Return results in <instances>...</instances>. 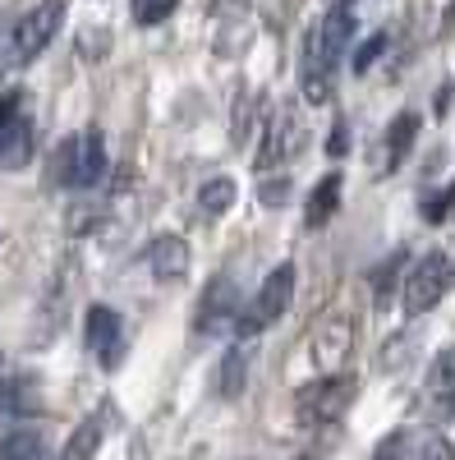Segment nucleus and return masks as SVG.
Returning a JSON list of instances; mask_svg holds the SVG:
<instances>
[{
  "label": "nucleus",
  "instance_id": "obj_1",
  "mask_svg": "<svg viewBox=\"0 0 455 460\" xmlns=\"http://www.w3.org/2000/svg\"><path fill=\"white\" fill-rule=\"evenodd\" d=\"M350 32H354V10L350 5H336L318 28H309V37H303L299 79H303V97H309L313 106H322L331 97L340 56H346V47H350Z\"/></svg>",
  "mask_w": 455,
  "mask_h": 460
},
{
  "label": "nucleus",
  "instance_id": "obj_2",
  "mask_svg": "<svg viewBox=\"0 0 455 460\" xmlns=\"http://www.w3.org/2000/svg\"><path fill=\"white\" fill-rule=\"evenodd\" d=\"M290 299H294V262H281V267H272V272H267V281H262V290L253 295L249 309H240L235 332H240L244 341L258 336V332H267V327L290 309Z\"/></svg>",
  "mask_w": 455,
  "mask_h": 460
},
{
  "label": "nucleus",
  "instance_id": "obj_3",
  "mask_svg": "<svg viewBox=\"0 0 455 460\" xmlns=\"http://www.w3.org/2000/svg\"><path fill=\"white\" fill-rule=\"evenodd\" d=\"M350 401H354V377L331 373L322 382H309V387L294 396V414H299L303 429H318V424H331V419L346 414Z\"/></svg>",
  "mask_w": 455,
  "mask_h": 460
},
{
  "label": "nucleus",
  "instance_id": "obj_4",
  "mask_svg": "<svg viewBox=\"0 0 455 460\" xmlns=\"http://www.w3.org/2000/svg\"><path fill=\"white\" fill-rule=\"evenodd\" d=\"M60 19H65V0H37V5L14 23V37H10V51L19 65L37 60L47 47H51V37L60 32Z\"/></svg>",
  "mask_w": 455,
  "mask_h": 460
},
{
  "label": "nucleus",
  "instance_id": "obj_5",
  "mask_svg": "<svg viewBox=\"0 0 455 460\" xmlns=\"http://www.w3.org/2000/svg\"><path fill=\"white\" fill-rule=\"evenodd\" d=\"M303 115L290 106V102H281L272 115H267V129H262V147H258V171H276V166H285L294 152L303 147Z\"/></svg>",
  "mask_w": 455,
  "mask_h": 460
},
{
  "label": "nucleus",
  "instance_id": "obj_6",
  "mask_svg": "<svg viewBox=\"0 0 455 460\" xmlns=\"http://www.w3.org/2000/svg\"><path fill=\"white\" fill-rule=\"evenodd\" d=\"M446 286H451V262L442 253H424L419 262L409 267V277H405V314L424 318L428 309H437Z\"/></svg>",
  "mask_w": 455,
  "mask_h": 460
},
{
  "label": "nucleus",
  "instance_id": "obj_7",
  "mask_svg": "<svg viewBox=\"0 0 455 460\" xmlns=\"http://www.w3.org/2000/svg\"><path fill=\"white\" fill-rule=\"evenodd\" d=\"M83 332H88L92 359H97L106 373H116V368L125 364V323H120V314L110 309V304H92Z\"/></svg>",
  "mask_w": 455,
  "mask_h": 460
},
{
  "label": "nucleus",
  "instance_id": "obj_8",
  "mask_svg": "<svg viewBox=\"0 0 455 460\" xmlns=\"http://www.w3.org/2000/svg\"><path fill=\"white\" fill-rule=\"evenodd\" d=\"M424 410H428L433 424H451V419H455V345H442L437 359L428 364Z\"/></svg>",
  "mask_w": 455,
  "mask_h": 460
},
{
  "label": "nucleus",
  "instance_id": "obj_9",
  "mask_svg": "<svg viewBox=\"0 0 455 460\" xmlns=\"http://www.w3.org/2000/svg\"><path fill=\"white\" fill-rule=\"evenodd\" d=\"M240 323V286L231 281V277H216V281H207V290L198 295V318H194V327L198 332H225V327H235Z\"/></svg>",
  "mask_w": 455,
  "mask_h": 460
},
{
  "label": "nucleus",
  "instance_id": "obj_10",
  "mask_svg": "<svg viewBox=\"0 0 455 460\" xmlns=\"http://www.w3.org/2000/svg\"><path fill=\"white\" fill-rule=\"evenodd\" d=\"M354 350V323H350V314H327L322 323H318V332H313V364L318 368H327V373H336L340 368V359H346Z\"/></svg>",
  "mask_w": 455,
  "mask_h": 460
},
{
  "label": "nucleus",
  "instance_id": "obj_11",
  "mask_svg": "<svg viewBox=\"0 0 455 460\" xmlns=\"http://www.w3.org/2000/svg\"><path fill=\"white\" fill-rule=\"evenodd\" d=\"M188 262H194V258H188L184 235H171V230H166V235H157V240H152V249H147V267H152V277L166 281V286L188 277Z\"/></svg>",
  "mask_w": 455,
  "mask_h": 460
},
{
  "label": "nucleus",
  "instance_id": "obj_12",
  "mask_svg": "<svg viewBox=\"0 0 455 460\" xmlns=\"http://www.w3.org/2000/svg\"><path fill=\"white\" fill-rule=\"evenodd\" d=\"M106 175V143L101 129H83L79 134V152H74V189H92Z\"/></svg>",
  "mask_w": 455,
  "mask_h": 460
},
{
  "label": "nucleus",
  "instance_id": "obj_13",
  "mask_svg": "<svg viewBox=\"0 0 455 460\" xmlns=\"http://www.w3.org/2000/svg\"><path fill=\"white\" fill-rule=\"evenodd\" d=\"M340 189H346L340 171L322 175V180H318V189L309 194V208H303V226H327V221L336 217V208H340Z\"/></svg>",
  "mask_w": 455,
  "mask_h": 460
},
{
  "label": "nucleus",
  "instance_id": "obj_14",
  "mask_svg": "<svg viewBox=\"0 0 455 460\" xmlns=\"http://www.w3.org/2000/svg\"><path fill=\"white\" fill-rule=\"evenodd\" d=\"M414 138H419V115H414V111H400L396 120H391V129H387V171H396V166L409 157Z\"/></svg>",
  "mask_w": 455,
  "mask_h": 460
},
{
  "label": "nucleus",
  "instance_id": "obj_15",
  "mask_svg": "<svg viewBox=\"0 0 455 460\" xmlns=\"http://www.w3.org/2000/svg\"><path fill=\"white\" fill-rule=\"evenodd\" d=\"M0 460H47L42 433L37 429H10L0 438Z\"/></svg>",
  "mask_w": 455,
  "mask_h": 460
},
{
  "label": "nucleus",
  "instance_id": "obj_16",
  "mask_svg": "<svg viewBox=\"0 0 455 460\" xmlns=\"http://www.w3.org/2000/svg\"><path fill=\"white\" fill-rule=\"evenodd\" d=\"M97 447H101V419L92 414V419H83V424L69 433V442L60 447V460H92Z\"/></svg>",
  "mask_w": 455,
  "mask_h": 460
},
{
  "label": "nucleus",
  "instance_id": "obj_17",
  "mask_svg": "<svg viewBox=\"0 0 455 460\" xmlns=\"http://www.w3.org/2000/svg\"><path fill=\"white\" fill-rule=\"evenodd\" d=\"M37 410V392H32V377H10V382H0V414H32Z\"/></svg>",
  "mask_w": 455,
  "mask_h": 460
},
{
  "label": "nucleus",
  "instance_id": "obj_18",
  "mask_svg": "<svg viewBox=\"0 0 455 460\" xmlns=\"http://www.w3.org/2000/svg\"><path fill=\"white\" fill-rule=\"evenodd\" d=\"M198 208H203V217H225L235 208V180H207L203 189H198Z\"/></svg>",
  "mask_w": 455,
  "mask_h": 460
},
{
  "label": "nucleus",
  "instance_id": "obj_19",
  "mask_svg": "<svg viewBox=\"0 0 455 460\" xmlns=\"http://www.w3.org/2000/svg\"><path fill=\"white\" fill-rule=\"evenodd\" d=\"M244 382H249V364H244V350H225L221 359V373H216V387L225 401H235L244 392Z\"/></svg>",
  "mask_w": 455,
  "mask_h": 460
},
{
  "label": "nucleus",
  "instance_id": "obj_20",
  "mask_svg": "<svg viewBox=\"0 0 455 460\" xmlns=\"http://www.w3.org/2000/svg\"><path fill=\"white\" fill-rule=\"evenodd\" d=\"M28 120L23 115V93L19 88H10L5 97H0V147H5L14 134H19V125Z\"/></svg>",
  "mask_w": 455,
  "mask_h": 460
},
{
  "label": "nucleus",
  "instance_id": "obj_21",
  "mask_svg": "<svg viewBox=\"0 0 455 460\" xmlns=\"http://www.w3.org/2000/svg\"><path fill=\"white\" fill-rule=\"evenodd\" d=\"M253 111H258V93H240L235 111H231V143L244 147V138L253 134Z\"/></svg>",
  "mask_w": 455,
  "mask_h": 460
},
{
  "label": "nucleus",
  "instance_id": "obj_22",
  "mask_svg": "<svg viewBox=\"0 0 455 460\" xmlns=\"http://www.w3.org/2000/svg\"><path fill=\"white\" fill-rule=\"evenodd\" d=\"M175 5H179V0H129V14H134V23H143V28H157L162 19L175 14Z\"/></svg>",
  "mask_w": 455,
  "mask_h": 460
},
{
  "label": "nucleus",
  "instance_id": "obj_23",
  "mask_svg": "<svg viewBox=\"0 0 455 460\" xmlns=\"http://www.w3.org/2000/svg\"><path fill=\"white\" fill-rule=\"evenodd\" d=\"M28 152H32V125L23 120L19 134H14L5 147H0V166H5V171H19V166L28 162Z\"/></svg>",
  "mask_w": 455,
  "mask_h": 460
},
{
  "label": "nucleus",
  "instance_id": "obj_24",
  "mask_svg": "<svg viewBox=\"0 0 455 460\" xmlns=\"http://www.w3.org/2000/svg\"><path fill=\"white\" fill-rule=\"evenodd\" d=\"M74 152H79V138H65V143L51 152V184L74 189Z\"/></svg>",
  "mask_w": 455,
  "mask_h": 460
},
{
  "label": "nucleus",
  "instance_id": "obj_25",
  "mask_svg": "<svg viewBox=\"0 0 455 460\" xmlns=\"http://www.w3.org/2000/svg\"><path fill=\"white\" fill-rule=\"evenodd\" d=\"M106 51H110V32H106V28H101V32L88 28V32L79 37V56H83V60H106Z\"/></svg>",
  "mask_w": 455,
  "mask_h": 460
},
{
  "label": "nucleus",
  "instance_id": "obj_26",
  "mask_svg": "<svg viewBox=\"0 0 455 460\" xmlns=\"http://www.w3.org/2000/svg\"><path fill=\"white\" fill-rule=\"evenodd\" d=\"M382 47H387V32H372V37H368V42H363V47L354 51V69L363 74V69H368V65H372L377 56H382Z\"/></svg>",
  "mask_w": 455,
  "mask_h": 460
},
{
  "label": "nucleus",
  "instance_id": "obj_27",
  "mask_svg": "<svg viewBox=\"0 0 455 460\" xmlns=\"http://www.w3.org/2000/svg\"><path fill=\"white\" fill-rule=\"evenodd\" d=\"M451 203H455V184H446L442 194H433V199H424V217L428 221H442L451 212Z\"/></svg>",
  "mask_w": 455,
  "mask_h": 460
},
{
  "label": "nucleus",
  "instance_id": "obj_28",
  "mask_svg": "<svg viewBox=\"0 0 455 460\" xmlns=\"http://www.w3.org/2000/svg\"><path fill=\"white\" fill-rule=\"evenodd\" d=\"M419 460H455V447L442 438V433H433L428 442H424V451H419Z\"/></svg>",
  "mask_w": 455,
  "mask_h": 460
},
{
  "label": "nucleus",
  "instance_id": "obj_29",
  "mask_svg": "<svg viewBox=\"0 0 455 460\" xmlns=\"http://www.w3.org/2000/svg\"><path fill=\"white\" fill-rule=\"evenodd\" d=\"M372 460H405V433H391L382 447L372 451Z\"/></svg>",
  "mask_w": 455,
  "mask_h": 460
},
{
  "label": "nucleus",
  "instance_id": "obj_30",
  "mask_svg": "<svg viewBox=\"0 0 455 460\" xmlns=\"http://www.w3.org/2000/svg\"><path fill=\"white\" fill-rule=\"evenodd\" d=\"M285 194H290V180H281V184H262V194H258V199L267 203V208H281Z\"/></svg>",
  "mask_w": 455,
  "mask_h": 460
},
{
  "label": "nucleus",
  "instance_id": "obj_31",
  "mask_svg": "<svg viewBox=\"0 0 455 460\" xmlns=\"http://www.w3.org/2000/svg\"><path fill=\"white\" fill-rule=\"evenodd\" d=\"M446 14H451V19H455V0H451V10H446Z\"/></svg>",
  "mask_w": 455,
  "mask_h": 460
}]
</instances>
